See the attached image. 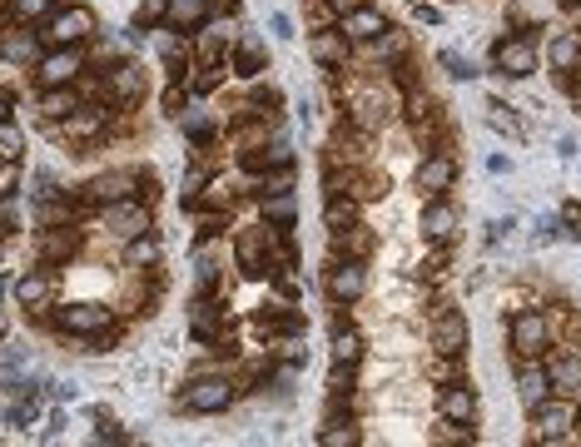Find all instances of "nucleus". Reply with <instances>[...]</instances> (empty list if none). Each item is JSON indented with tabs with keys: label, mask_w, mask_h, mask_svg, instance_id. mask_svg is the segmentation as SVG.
<instances>
[{
	"label": "nucleus",
	"mask_w": 581,
	"mask_h": 447,
	"mask_svg": "<svg viewBox=\"0 0 581 447\" xmlns=\"http://www.w3.org/2000/svg\"><path fill=\"white\" fill-rule=\"evenodd\" d=\"M40 40H45V50H55V45H85V40H95V10H90V5H65V10H55V15L45 20Z\"/></svg>",
	"instance_id": "0eeeda50"
},
{
	"label": "nucleus",
	"mask_w": 581,
	"mask_h": 447,
	"mask_svg": "<svg viewBox=\"0 0 581 447\" xmlns=\"http://www.w3.org/2000/svg\"><path fill=\"white\" fill-rule=\"evenodd\" d=\"M90 70V55L85 45H55L35 60V90H60V85H75L80 75Z\"/></svg>",
	"instance_id": "20e7f679"
},
{
	"label": "nucleus",
	"mask_w": 581,
	"mask_h": 447,
	"mask_svg": "<svg viewBox=\"0 0 581 447\" xmlns=\"http://www.w3.org/2000/svg\"><path fill=\"white\" fill-rule=\"evenodd\" d=\"M373 159V130H358L353 120H343L328 140V164H368Z\"/></svg>",
	"instance_id": "dca6fc26"
},
{
	"label": "nucleus",
	"mask_w": 581,
	"mask_h": 447,
	"mask_svg": "<svg viewBox=\"0 0 581 447\" xmlns=\"http://www.w3.org/2000/svg\"><path fill=\"white\" fill-rule=\"evenodd\" d=\"M308 55H313L318 70L333 75V70H348V65H353V40H348L338 25H333V30H313V35H308Z\"/></svg>",
	"instance_id": "4468645a"
},
{
	"label": "nucleus",
	"mask_w": 581,
	"mask_h": 447,
	"mask_svg": "<svg viewBox=\"0 0 581 447\" xmlns=\"http://www.w3.org/2000/svg\"><path fill=\"white\" fill-rule=\"evenodd\" d=\"M418 20H423V25H442V10H437V5H418Z\"/></svg>",
	"instance_id": "09e8293b"
},
{
	"label": "nucleus",
	"mask_w": 581,
	"mask_h": 447,
	"mask_svg": "<svg viewBox=\"0 0 581 447\" xmlns=\"http://www.w3.org/2000/svg\"><path fill=\"white\" fill-rule=\"evenodd\" d=\"M60 10V0H10V20L20 25H45Z\"/></svg>",
	"instance_id": "ea45409f"
},
{
	"label": "nucleus",
	"mask_w": 581,
	"mask_h": 447,
	"mask_svg": "<svg viewBox=\"0 0 581 447\" xmlns=\"http://www.w3.org/2000/svg\"><path fill=\"white\" fill-rule=\"evenodd\" d=\"M284 164H293V145H289V140H269V145L239 154V169H244L249 179H254V174H269V169H284Z\"/></svg>",
	"instance_id": "cd10ccee"
},
{
	"label": "nucleus",
	"mask_w": 581,
	"mask_h": 447,
	"mask_svg": "<svg viewBox=\"0 0 581 447\" xmlns=\"http://www.w3.org/2000/svg\"><path fill=\"white\" fill-rule=\"evenodd\" d=\"M179 130H184V140H189V145H214V135H219V130H214V115L199 105V95L179 110Z\"/></svg>",
	"instance_id": "c85d7f7f"
},
{
	"label": "nucleus",
	"mask_w": 581,
	"mask_h": 447,
	"mask_svg": "<svg viewBox=\"0 0 581 447\" xmlns=\"http://www.w3.org/2000/svg\"><path fill=\"white\" fill-rule=\"evenodd\" d=\"M115 303H100V298H75V303H55L50 308V323L55 333L65 338H100V333H115Z\"/></svg>",
	"instance_id": "f03ea898"
},
{
	"label": "nucleus",
	"mask_w": 581,
	"mask_h": 447,
	"mask_svg": "<svg viewBox=\"0 0 581 447\" xmlns=\"http://www.w3.org/2000/svg\"><path fill=\"white\" fill-rule=\"evenodd\" d=\"M433 353H467V318L462 308H437L433 313Z\"/></svg>",
	"instance_id": "5701e85b"
},
{
	"label": "nucleus",
	"mask_w": 581,
	"mask_h": 447,
	"mask_svg": "<svg viewBox=\"0 0 581 447\" xmlns=\"http://www.w3.org/2000/svg\"><path fill=\"white\" fill-rule=\"evenodd\" d=\"M547 65H552L557 80H577L581 75V30L552 35V45H547Z\"/></svg>",
	"instance_id": "b1692460"
},
{
	"label": "nucleus",
	"mask_w": 581,
	"mask_h": 447,
	"mask_svg": "<svg viewBox=\"0 0 581 447\" xmlns=\"http://www.w3.org/2000/svg\"><path fill=\"white\" fill-rule=\"evenodd\" d=\"M363 55H368V60H378V65H398L403 55H413V40H408V30H398V25H388L383 35H373V40H363Z\"/></svg>",
	"instance_id": "bb28decb"
},
{
	"label": "nucleus",
	"mask_w": 581,
	"mask_h": 447,
	"mask_svg": "<svg viewBox=\"0 0 581 447\" xmlns=\"http://www.w3.org/2000/svg\"><path fill=\"white\" fill-rule=\"evenodd\" d=\"M328 358L343 363V368H358V363H363V333L348 328V323H338V328H333V343H328Z\"/></svg>",
	"instance_id": "72a5a7b5"
},
{
	"label": "nucleus",
	"mask_w": 581,
	"mask_h": 447,
	"mask_svg": "<svg viewBox=\"0 0 581 447\" xmlns=\"http://www.w3.org/2000/svg\"><path fill=\"white\" fill-rule=\"evenodd\" d=\"M507 348H512L517 358H547V348H552V313H542V308H517V313L507 318Z\"/></svg>",
	"instance_id": "7ed1b4c3"
},
{
	"label": "nucleus",
	"mask_w": 581,
	"mask_h": 447,
	"mask_svg": "<svg viewBox=\"0 0 581 447\" xmlns=\"http://www.w3.org/2000/svg\"><path fill=\"white\" fill-rule=\"evenodd\" d=\"M224 80H229V60H219V65H189V75H184V85H189V95H214V90H224Z\"/></svg>",
	"instance_id": "473e14b6"
},
{
	"label": "nucleus",
	"mask_w": 581,
	"mask_h": 447,
	"mask_svg": "<svg viewBox=\"0 0 581 447\" xmlns=\"http://www.w3.org/2000/svg\"><path fill=\"white\" fill-rule=\"evenodd\" d=\"M259 214H264V224H289L298 219V204H293V194H264L259 199Z\"/></svg>",
	"instance_id": "a19ab883"
},
{
	"label": "nucleus",
	"mask_w": 581,
	"mask_h": 447,
	"mask_svg": "<svg viewBox=\"0 0 581 447\" xmlns=\"http://www.w3.org/2000/svg\"><path fill=\"white\" fill-rule=\"evenodd\" d=\"M373 249H378V239L363 229V219L348 229H333V259H368Z\"/></svg>",
	"instance_id": "c756f323"
},
{
	"label": "nucleus",
	"mask_w": 581,
	"mask_h": 447,
	"mask_svg": "<svg viewBox=\"0 0 581 447\" xmlns=\"http://www.w3.org/2000/svg\"><path fill=\"white\" fill-rule=\"evenodd\" d=\"M338 30L353 40V45H363V40H373V35H383L388 30V15L373 5V0H363L358 10H348V15H338Z\"/></svg>",
	"instance_id": "393cba45"
},
{
	"label": "nucleus",
	"mask_w": 581,
	"mask_h": 447,
	"mask_svg": "<svg viewBox=\"0 0 581 447\" xmlns=\"http://www.w3.org/2000/svg\"><path fill=\"white\" fill-rule=\"evenodd\" d=\"M318 443H323V447H353V443H363V433H358V418H353V413H333V418L323 423Z\"/></svg>",
	"instance_id": "f704fd0d"
},
{
	"label": "nucleus",
	"mask_w": 581,
	"mask_h": 447,
	"mask_svg": "<svg viewBox=\"0 0 581 447\" xmlns=\"http://www.w3.org/2000/svg\"><path fill=\"white\" fill-rule=\"evenodd\" d=\"M5 15H10V10H0V30H5Z\"/></svg>",
	"instance_id": "864d4df0"
},
{
	"label": "nucleus",
	"mask_w": 581,
	"mask_h": 447,
	"mask_svg": "<svg viewBox=\"0 0 581 447\" xmlns=\"http://www.w3.org/2000/svg\"><path fill=\"white\" fill-rule=\"evenodd\" d=\"M358 219H363V204L348 199V194H333L328 209H323V224H328V229H348V224H358Z\"/></svg>",
	"instance_id": "4c0bfd02"
},
{
	"label": "nucleus",
	"mask_w": 581,
	"mask_h": 447,
	"mask_svg": "<svg viewBox=\"0 0 581 447\" xmlns=\"http://www.w3.org/2000/svg\"><path fill=\"white\" fill-rule=\"evenodd\" d=\"M40 55H45V40H40V30H35V25H20V20H15V30H0V60L35 70V60H40Z\"/></svg>",
	"instance_id": "6ab92c4d"
},
{
	"label": "nucleus",
	"mask_w": 581,
	"mask_h": 447,
	"mask_svg": "<svg viewBox=\"0 0 581 447\" xmlns=\"http://www.w3.org/2000/svg\"><path fill=\"white\" fill-rule=\"evenodd\" d=\"M125 269H159V234L154 229L125 244Z\"/></svg>",
	"instance_id": "e433bc0d"
},
{
	"label": "nucleus",
	"mask_w": 581,
	"mask_h": 447,
	"mask_svg": "<svg viewBox=\"0 0 581 447\" xmlns=\"http://www.w3.org/2000/svg\"><path fill=\"white\" fill-rule=\"evenodd\" d=\"M15 115V100H10V90H0V120H10Z\"/></svg>",
	"instance_id": "3c124183"
},
{
	"label": "nucleus",
	"mask_w": 581,
	"mask_h": 447,
	"mask_svg": "<svg viewBox=\"0 0 581 447\" xmlns=\"http://www.w3.org/2000/svg\"><path fill=\"white\" fill-rule=\"evenodd\" d=\"M487 169H492V174H507L512 164H507V154H492V159H487Z\"/></svg>",
	"instance_id": "8fccbe9b"
},
{
	"label": "nucleus",
	"mask_w": 581,
	"mask_h": 447,
	"mask_svg": "<svg viewBox=\"0 0 581 447\" xmlns=\"http://www.w3.org/2000/svg\"><path fill=\"white\" fill-rule=\"evenodd\" d=\"M219 284H224V269H219L214 249L209 254H194V298H214Z\"/></svg>",
	"instance_id": "c9c22d12"
},
{
	"label": "nucleus",
	"mask_w": 581,
	"mask_h": 447,
	"mask_svg": "<svg viewBox=\"0 0 581 447\" xmlns=\"http://www.w3.org/2000/svg\"><path fill=\"white\" fill-rule=\"evenodd\" d=\"M428 378H433L437 388H447V383H462V378H467V363H462V353H433V363H428Z\"/></svg>",
	"instance_id": "58836bf2"
},
{
	"label": "nucleus",
	"mask_w": 581,
	"mask_h": 447,
	"mask_svg": "<svg viewBox=\"0 0 581 447\" xmlns=\"http://www.w3.org/2000/svg\"><path fill=\"white\" fill-rule=\"evenodd\" d=\"M169 20V0H140L135 10V30H159Z\"/></svg>",
	"instance_id": "37998d69"
},
{
	"label": "nucleus",
	"mask_w": 581,
	"mask_h": 447,
	"mask_svg": "<svg viewBox=\"0 0 581 447\" xmlns=\"http://www.w3.org/2000/svg\"><path fill=\"white\" fill-rule=\"evenodd\" d=\"M492 65H497L502 75H512V80H527V75H537V70H542L537 40H532V35H507V40H497V50H492Z\"/></svg>",
	"instance_id": "f8f14e48"
},
{
	"label": "nucleus",
	"mask_w": 581,
	"mask_h": 447,
	"mask_svg": "<svg viewBox=\"0 0 581 447\" xmlns=\"http://www.w3.org/2000/svg\"><path fill=\"white\" fill-rule=\"evenodd\" d=\"M442 65H447V75H452V80H472V75H477V70H472V65H467V60H457V55H452V50H447V55H442Z\"/></svg>",
	"instance_id": "49530a36"
},
{
	"label": "nucleus",
	"mask_w": 581,
	"mask_h": 447,
	"mask_svg": "<svg viewBox=\"0 0 581 447\" xmlns=\"http://www.w3.org/2000/svg\"><path fill=\"white\" fill-rule=\"evenodd\" d=\"M423 234H428V244H452L457 239V204H447V194L442 199H428Z\"/></svg>",
	"instance_id": "a878e982"
},
{
	"label": "nucleus",
	"mask_w": 581,
	"mask_h": 447,
	"mask_svg": "<svg viewBox=\"0 0 581 447\" xmlns=\"http://www.w3.org/2000/svg\"><path fill=\"white\" fill-rule=\"evenodd\" d=\"M269 30H274L279 40H289V35H293V20H289V15H274V20H269Z\"/></svg>",
	"instance_id": "de8ad7c7"
},
{
	"label": "nucleus",
	"mask_w": 581,
	"mask_h": 447,
	"mask_svg": "<svg viewBox=\"0 0 581 447\" xmlns=\"http://www.w3.org/2000/svg\"><path fill=\"white\" fill-rule=\"evenodd\" d=\"M547 373H552V393H557V398L581 403V348L547 353Z\"/></svg>",
	"instance_id": "412c9836"
},
{
	"label": "nucleus",
	"mask_w": 581,
	"mask_h": 447,
	"mask_svg": "<svg viewBox=\"0 0 581 447\" xmlns=\"http://www.w3.org/2000/svg\"><path fill=\"white\" fill-rule=\"evenodd\" d=\"M577 433H581V403H577Z\"/></svg>",
	"instance_id": "5fc2aeb1"
},
{
	"label": "nucleus",
	"mask_w": 581,
	"mask_h": 447,
	"mask_svg": "<svg viewBox=\"0 0 581 447\" xmlns=\"http://www.w3.org/2000/svg\"><path fill=\"white\" fill-rule=\"evenodd\" d=\"M85 249V234H80V219L75 224H55V229H35V259L40 264H70L75 254Z\"/></svg>",
	"instance_id": "ddd939ff"
},
{
	"label": "nucleus",
	"mask_w": 581,
	"mask_h": 447,
	"mask_svg": "<svg viewBox=\"0 0 581 447\" xmlns=\"http://www.w3.org/2000/svg\"><path fill=\"white\" fill-rule=\"evenodd\" d=\"M532 428H537V433H532L537 443H581V433H572V428H577V403L552 393V398L532 413Z\"/></svg>",
	"instance_id": "6e6552de"
},
{
	"label": "nucleus",
	"mask_w": 581,
	"mask_h": 447,
	"mask_svg": "<svg viewBox=\"0 0 581 447\" xmlns=\"http://www.w3.org/2000/svg\"><path fill=\"white\" fill-rule=\"evenodd\" d=\"M224 303L219 298H189V338L194 343H224Z\"/></svg>",
	"instance_id": "aec40b11"
},
{
	"label": "nucleus",
	"mask_w": 581,
	"mask_h": 447,
	"mask_svg": "<svg viewBox=\"0 0 581 447\" xmlns=\"http://www.w3.org/2000/svg\"><path fill=\"white\" fill-rule=\"evenodd\" d=\"M323 289H328V298L338 308L358 303V298L368 294V259H333V269L323 274Z\"/></svg>",
	"instance_id": "9d476101"
},
{
	"label": "nucleus",
	"mask_w": 581,
	"mask_h": 447,
	"mask_svg": "<svg viewBox=\"0 0 581 447\" xmlns=\"http://www.w3.org/2000/svg\"><path fill=\"white\" fill-rule=\"evenodd\" d=\"M110 115H115V105H110V100H85L70 120H60V125H55V135H60V140H70L75 149H90V145H100V140H105Z\"/></svg>",
	"instance_id": "39448f33"
},
{
	"label": "nucleus",
	"mask_w": 581,
	"mask_h": 447,
	"mask_svg": "<svg viewBox=\"0 0 581 447\" xmlns=\"http://www.w3.org/2000/svg\"><path fill=\"white\" fill-rule=\"evenodd\" d=\"M269 70V45H264V35L259 30H239L234 40H229V75L234 80H259Z\"/></svg>",
	"instance_id": "9b49d317"
},
{
	"label": "nucleus",
	"mask_w": 581,
	"mask_h": 447,
	"mask_svg": "<svg viewBox=\"0 0 581 447\" xmlns=\"http://www.w3.org/2000/svg\"><path fill=\"white\" fill-rule=\"evenodd\" d=\"M303 25H308V35L313 30H333L338 25V10L328 0H303Z\"/></svg>",
	"instance_id": "79ce46f5"
},
{
	"label": "nucleus",
	"mask_w": 581,
	"mask_h": 447,
	"mask_svg": "<svg viewBox=\"0 0 581 447\" xmlns=\"http://www.w3.org/2000/svg\"><path fill=\"white\" fill-rule=\"evenodd\" d=\"M517 398L527 413H537L547 398H552V373H547V358H517Z\"/></svg>",
	"instance_id": "f3484780"
},
{
	"label": "nucleus",
	"mask_w": 581,
	"mask_h": 447,
	"mask_svg": "<svg viewBox=\"0 0 581 447\" xmlns=\"http://www.w3.org/2000/svg\"><path fill=\"white\" fill-rule=\"evenodd\" d=\"M10 294H15V308H50V303H60V269L55 264H40V269H25L15 284H10Z\"/></svg>",
	"instance_id": "1a4fd4ad"
},
{
	"label": "nucleus",
	"mask_w": 581,
	"mask_h": 447,
	"mask_svg": "<svg viewBox=\"0 0 581 447\" xmlns=\"http://www.w3.org/2000/svg\"><path fill=\"white\" fill-rule=\"evenodd\" d=\"M80 105H85V100H80V90H75V85H60V90H40V115H45L50 125L70 120V115H75Z\"/></svg>",
	"instance_id": "7c9ffc66"
},
{
	"label": "nucleus",
	"mask_w": 581,
	"mask_h": 447,
	"mask_svg": "<svg viewBox=\"0 0 581 447\" xmlns=\"http://www.w3.org/2000/svg\"><path fill=\"white\" fill-rule=\"evenodd\" d=\"M154 204H145L140 194H130V199H115V204H105L100 209V224H105V234L110 239H120V244H130V239H140L154 229V214H149Z\"/></svg>",
	"instance_id": "423d86ee"
},
{
	"label": "nucleus",
	"mask_w": 581,
	"mask_h": 447,
	"mask_svg": "<svg viewBox=\"0 0 581 447\" xmlns=\"http://www.w3.org/2000/svg\"><path fill=\"white\" fill-rule=\"evenodd\" d=\"M105 75H110V105H120V110H135V105L145 100L149 75H145V65H140V60H125V65H110Z\"/></svg>",
	"instance_id": "2eb2a0df"
},
{
	"label": "nucleus",
	"mask_w": 581,
	"mask_h": 447,
	"mask_svg": "<svg viewBox=\"0 0 581 447\" xmlns=\"http://www.w3.org/2000/svg\"><path fill=\"white\" fill-rule=\"evenodd\" d=\"M244 388L234 383V373H194L179 393V413H194V418H219L234 408Z\"/></svg>",
	"instance_id": "f257e3e1"
},
{
	"label": "nucleus",
	"mask_w": 581,
	"mask_h": 447,
	"mask_svg": "<svg viewBox=\"0 0 581 447\" xmlns=\"http://www.w3.org/2000/svg\"><path fill=\"white\" fill-rule=\"evenodd\" d=\"M214 0H169V20L164 25H174V30H194V25H209L214 20Z\"/></svg>",
	"instance_id": "2f4dec72"
},
{
	"label": "nucleus",
	"mask_w": 581,
	"mask_h": 447,
	"mask_svg": "<svg viewBox=\"0 0 581 447\" xmlns=\"http://www.w3.org/2000/svg\"><path fill=\"white\" fill-rule=\"evenodd\" d=\"M437 418L447 428H472L477 423V388L462 378V383H447L442 398H437Z\"/></svg>",
	"instance_id": "a211bd4d"
},
{
	"label": "nucleus",
	"mask_w": 581,
	"mask_h": 447,
	"mask_svg": "<svg viewBox=\"0 0 581 447\" xmlns=\"http://www.w3.org/2000/svg\"><path fill=\"white\" fill-rule=\"evenodd\" d=\"M452 184H457V159H452V149H437V154H428V159L418 164V189H423L428 199H442Z\"/></svg>",
	"instance_id": "4be33fe9"
},
{
	"label": "nucleus",
	"mask_w": 581,
	"mask_h": 447,
	"mask_svg": "<svg viewBox=\"0 0 581 447\" xmlns=\"http://www.w3.org/2000/svg\"><path fill=\"white\" fill-rule=\"evenodd\" d=\"M20 189V159H0V204Z\"/></svg>",
	"instance_id": "a18cd8bd"
},
{
	"label": "nucleus",
	"mask_w": 581,
	"mask_h": 447,
	"mask_svg": "<svg viewBox=\"0 0 581 447\" xmlns=\"http://www.w3.org/2000/svg\"><path fill=\"white\" fill-rule=\"evenodd\" d=\"M25 154V130L15 120H0V159H20Z\"/></svg>",
	"instance_id": "c03bdc74"
},
{
	"label": "nucleus",
	"mask_w": 581,
	"mask_h": 447,
	"mask_svg": "<svg viewBox=\"0 0 581 447\" xmlns=\"http://www.w3.org/2000/svg\"><path fill=\"white\" fill-rule=\"evenodd\" d=\"M328 5H333V10H338V15H348V10H358V5H363V0H328Z\"/></svg>",
	"instance_id": "603ef678"
}]
</instances>
